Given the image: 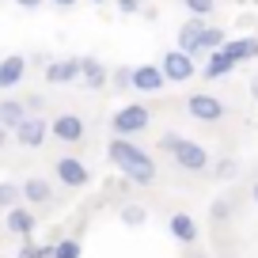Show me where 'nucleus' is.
Here are the masks:
<instances>
[{
  "label": "nucleus",
  "mask_w": 258,
  "mask_h": 258,
  "mask_svg": "<svg viewBox=\"0 0 258 258\" xmlns=\"http://www.w3.org/2000/svg\"><path fill=\"white\" fill-rule=\"evenodd\" d=\"M106 156H110V163L129 178V182H137V186L156 182V163H152V156H148L145 148H137L133 141L114 137V141H110V148H106Z\"/></svg>",
  "instance_id": "f257e3e1"
},
{
  "label": "nucleus",
  "mask_w": 258,
  "mask_h": 258,
  "mask_svg": "<svg viewBox=\"0 0 258 258\" xmlns=\"http://www.w3.org/2000/svg\"><path fill=\"white\" fill-rule=\"evenodd\" d=\"M148 121H152V114H148V106H141V103H125L118 114L110 118V125H114V133L118 137H133V133H145L148 129Z\"/></svg>",
  "instance_id": "f03ea898"
},
{
  "label": "nucleus",
  "mask_w": 258,
  "mask_h": 258,
  "mask_svg": "<svg viewBox=\"0 0 258 258\" xmlns=\"http://www.w3.org/2000/svg\"><path fill=\"white\" fill-rule=\"evenodd\" d=\"M171 156H175V163L182 171H205L209 167V152H205L198 141H186V137H178V145L171 148Z\"/></svg>",
  "instance_id": "7ed1b4c3"
},
{
  "label": "nucleus",
  "mask_w": 258,
  "mask_h": 258,
  "mask_svg": "<svg viewBox=\"0 0 258 258\" xmlns=\"http://www.w3.org/2000/svg\"><path fill=\"white\" fill-rule=\"evenodd\" d=\"M12 133H16V141H19L23 148H42V145H46V137H49V121H42L38 114H34V118L27 114V118L12 129Z\"/></svg>",
  "instance_id": "20e7f679"
},
{
  "label": "nucleus",
  "mask_w": 258,
  "mask_h": 258,
  "mask_svg": "<svg viewBox=\"0 0 258 258\" xmlns=\"http://www.w3.org/2000/svg\"><path fill=\"white\" fill-rule=\"evenodd\" d=\"M160 73H163V80L186 84L194 73H198V69H194V57H186V53H178V49H171V53L160 61Z\"/></svg>",
  "instance_id": "39448f33"
},
{
  "label": "nucleus",
  "mask_w": 258,
  "mask_h": 258,
  "mask_svg": "<svg viewBox=\"0 0 258 258\" xmlns=\"http://www.w3.org/2000/svg\"><path fill=\"white\" fill-rule=\"evenodd\" d=\"M186 110H190L198 121H220L224 118V103L213 99V95H205V91H198V95L186 99Z\"/></svg>",
  "instance_id": "423d86ee"
},
{
  "label": "nucleus",
  "mask_w": 258,
  "mask_h": 258,
  "mask_svg": "<svg viewBox=\"0 0 258 258\" xmlns=\"http://www.w3.org/2000/svg\"><path fill=\"white\" fill-rule=\"evenodd\" d=\"M53 171H57V178H61L64 186H73V190H80V186H88V167H84L76 156H61V160L53 163Z\"/></svg>",
  "instance_id": "0eeeda50"
},
{
  "label": "nucleus",
  "mask_w": 258,
  "mask_h": 258,
  "mask_svg": "<svg viewBox=\"0 0 258 258\" xmlns=\"http://www.w3.org/2000/svg\"><path fill=\"white\" fill-rule=\"evenodd\" d=\"M49 137L64 141V145L84 141V118H76V114H61V118H53V121H49Z\"/></svg>",
  "instance_id": "6e6552de"
},
{
  "label": "nucleus",
  "mask_w": 258,
  "mask_h": 258,
  "mask_svg": "<svg viewBox=\"0 0 258 258\" xmlns=\"http://www.w3.org/2000/svg\"><path fill=\"white\" fill-rule=\"evenodd\" d=\"M46 80H49V84H76V80H80V57L49 61V64H46Z\"/></svg>",
  "instance_id": "1a4fd4ad"
},
{
  "label": "nucleus",
  "mask_w": 258,
  "mask_h": 258,
  "mask_svg": "<svg viewBox=\"0 0 258 258\" xmlns=\"http://www.w3.org/2000/svg\"><path fill=\"white\" fill-rule=\"evenodd\" d=\"M163 73L156 69V64H137L133 73H129V88H137V91H160L163 88Z\"/></svg>",
  "instance_id": "9d476101"
},
{
  "label": "nucleus",
  "mask_w": 258,
  "mask_h": 258,
  "mask_svg": "<svg viewBox=\"0 0 258 258\" xmlns=\"http://www.w3.org/2000/svg\"><path fill=\"white\" fill-rule=\"evenodd\" d=\"M8 232L19 235V239H31L34 235V209H23V205H16V209H8Z\"/></svg>",
  "instance_id": "9b49d317"
},
{
  "label": "nucleus",
  "mask_w": 258,
  "mask_h": 258,
  "mask_svg": "<svg viewBox=\"0 0 258 258\" xmlns=\"http://www.w3.org/2000/svg\"><path fill=\"white\" fill-rule=\"evenodd\" d=\"M23 76H27V57L12 53V57H4V61H0V88H4V91L16 88Z\"/></svg>",
  "instance_id": "f8f14e48"
},
{
  "label": "nucleus",
  "mask_w": 258,
  "mask_h": 258,
  "mask_svg": "<svg viewBox=\"0 0 258 258\" xmlns=\"http://www.w3.org/2000/svg\"><path fill=\"white\" fill-rule=\"evenodd\" d=\"M202 31H205L202 19H186V23L178 27V53H186V57L202 53V49H198V38H202Z\"/></svg>",
  "instance_id": "ddd939ff"
},
{
  "label": "nucleus",
  "mask_w": 258,
  "mask_h": 258,
  "mask_svg": "<svg viewBox=\"0 0 258 258\" xmlns=\"http://www.w3.org/2000/svg\"><path fill=\"white\" fill-rule=\"evenodd\" d=\"M220 53H224L232 64L254 61V57H258V38H235V42H224V46H220Z\"/></svg>",
  "instance_id": "4468645a"
},
{
  "label": "nucleus",
  "mask_w": 258,
  "mask_h": 258,
  "mask_svg": "<svg viewBox=\"0 0 258 258\" xmlns=\"http://www.w3.org/2000/svg\"><path fill=\"white\" fill-rule=\"evenodd\" d=\"M80 80L95 91V88H106V84H110V76H106V69L95 61V57H80Z\"/></svg>",
  "instance_id": "2eb2a0df"
},
{
  "label": "nucleus",
  "mask_w": 258,
  "mask_h": 258,
  "mask_svg": "<svg viewBox=\"0 0 258 258\" xmlns=\"http://www.w3.org/2000/svg\"><path fill=\"white\" fill-rule=\"evenodd\" d=\"M19 198H23V202H31V205H46L49 198H53V190H49L46 178H27V182L19 186Z\"/></svg>",
  "instance_id": "dca6fc26"
},
{
  "label": "nucleus",
  "mask_w": 258,
  "mask_h": 258,
  "mask_svg": "<svg viewBox=\"0 0 258 258\" xmlns=\"http://www.w3.org/2000/svg\"><path fill=\"white\" fill-rule=\"evenodd\" d=\"M23 118H27V106H23V99H4V103H0V125L8 129V133H12V129H16Z\"/></svg>",
  "instance_id": "f3484780"
},
{
  "label": "nucleus",
  "mask_w": 258,
  "mask_h": 258,
  "mask_svg": "<svg viewBox=\"0 0 258 258\" xmlns=\"http://www.w3.org/2000/svg\"><path fill=\"white\" fill-rule=\"evenodd\" d=\"M171 235H175L178 243H194V239H198V224H194V217L175 213V217H171Z\"/></svg>",
  "instance_id": "a211bd4d"
},
{
  "label": "nucleus",
  "mask_w": 258,
  "mask_h": 258,
  "mask_svg": "<svg viewBox=\"0 0 258 258\" xmlns=\"http://www.w3.org/2000/svg\"><path fill=\"white\" fill-rule=\"evenodd\" d=\"M235 64L228 61L224 53H220V49H213V57H209V64H205V76H209V80H220V76H228L232 73Z\"/></svg>",
  "instance_id": "6ab92c4d"
},
{
  "label": "nucleus",
  "mask_w": 258,
  "mask_h": 258,
  "mask_svg": "<svg viewBox=\"0 0 258 258\" xmlns=\"http://www.w3.org/2000/svg\"><path fill=\"white\" fill-rule=\"evenodd\" d=\"M224 42H228V34L220 31V27H205L202 38H198V49H220Z\"/></svg>",
  "instance_id": "aec40b11"
},
{
  "label": "nucleus",
  "mask_w": 258,
  "mask_h": 258,
  "mask_svg": "<svg viewBox=\"0 0 258 258\" xmlns=\"http://www.w3.org/2000/svg\"><path fill=\"white\" fill-rule=\"evenodd\" d=\"M182 8L190 12V19H205L209 12H217V0H182Z\"/></svg>",
  "instance_id": "412c9836"
},
{
  "label": "nucleus",
  "mask_w": 258,
  "mask_h": 258,
  "mask_svg": "<svg viewBox=\"0 0 258 258\" xmlns=\"http://www.w3.org/2000/svg\"><path fill=\"white\" fill-rule=\"evenodd\" d=\"M145 220H148L145 205H125V209H121V224H129V228H141Z\"/></svg>",
  "instance_id": "4be33fe9"
},
{
  "label": "nucleus",
  "mask_w": 258,
  "mask_h": 258,
  "mask_svg": "<svg viewBox=\"0 0 258 258\" xmlns=\"http://www.w3.org/2000/svg\"><path fill=\"white\" fill-rule=\"evenodd\" d=\"M16 258H53V247H42V243H23V250H19Z\"/></svg>",
  "instance_id": "5701e85b"
},
{
  "label": "nucleus",
  "mask_w": 258,
  "mask_h": 258,
  "mask_svg": "<svg viewBox=\"0 0 258 258\" xmlns=\"http://www.w3.org/2000/svg\"><path fill=\"white\" fill-rule=\"evenodd\" d=\"M16 202H19V186L0 182V209H16Z\"/></svg>",
  "instance_id": "b1692460"
},
{
  "label": "nucleus",
  "mask_w": 258,
  "mask_h": 258,
  "mask_svg": "<svg viewBox=\"0 0 258 258\" xmlns=\"http://www.w3.org/2000/svg\"><path fill=\"white\" fill-rule=\"evenodd\" d=\"M53 258H80V243L76 239H61L53 247Z\"/></svg>",
  "instance_id": "393cba45"
},
{
  "label": "nucleus",
  "mask_w": 258,
  "mask_h": 258,
  "mask_svg": "<svg viewBox=\"0 0 258 258\" xmlns=\"http://www.w3.org/2000/svg\"><path fill=\"white\" fill-rule=\"evenodd\" d=\"M129 73H133V69H118V73L110 76V84H118V88H129Z\"/></svg>",
  "instance_id": "a878e982"
},
{
  "label": "nucleus",
  "mask_w": 258,
  "mask_h": 258,
  "mask_svg": "<svg viewBox=\"0 0 258 258\" xmlns=\"http://www.w3.org/2000/svg\"><path fill=\"white\" fill-rule=\"evenodd\" d=\"M118 8L125 12V16H129V12H141V0H118Z\"/></svg>",
  "instance_id": "bb28decb"
},
{
  "label": "nucleus",
  "mask_w": 258,
  "mask_h": 258,
  "mask_svg": "<svg viewBox=\"0 0 258 258\" xmlns=\"http://www.w3.org/2000/svg\"><path fill=\"white\" fill-rule=\"evenodd\" d=\"M175 145H178V133H167V137L160 141V148H163V152H171V148H175Z\"/></svg>",
  "instance_id": "cd10ccee"
},
{
  "label": "nucleus",
  "mask_w": 258,
  "mask_h": 258,
  "mask_svg": "<svg viewBox=\"0 0 258 258\" xmlns=\"http://www.w3.org/2000/svg\"><path fill=\"white\" fill-rule=\"evenodd\" d=\"M217 171H220V178H232V175H235V163H232V160H224Z\"/></svg>",
  "instance_id": "c85d7f7f"
},
{
  "label": "nucleus",
  "mask_w": 258,
  "mask_h": 258,
  "mask_svg": "<svg viewBox=\"0 0 258 258\" xmlns=\"http://www.w3.org/2000/svg\"><path fill=\"white\" fill-rule=\"evenodd\" d=\"M16 4H19V8H38L42 0H16Z\"/></svg>",
  "instance_id": "c756f323"
},
{
  "label": "nucleus",
  "mask_w": 258,
  "mask_h": 258,
  "mask_svg": "<svg viewBox=\"0 0 258 258\" xmlns=\"http://www.w3.org/2000/svg\"><path fill=\"white\" fill-rule=\"evenodd\" d=\"M53 4H57V8H73L76 0H53Z\"/></svg>",
  "instance_id": "7c9ffc66"
},
{
  "label": "nucleus",
  "mask_w": 258,
  "mask_h": 258,
  "mask_svg": "<svg viewBox=\"0 0 258 258\" xmlns=\"http://www.w3.org/2000/svg\"><path fill=\"white\" fill-rule=\"evenodd\" d=\"M4 141H8V129H4V125H0V148H4Z\"/></svg>",
  "instance_id": "2f4dec72"
},
{
  "label": "nucleus",
  "mask_w": 258,
  "mask_h": 258,
  "mask_svg": "<svg viewBox=\"0 0 258 258\" xmlns=\"http://www.w3.org/2000/svg\"><path fill=\"white\" fill-rule=\"evenodd\" d=\"M250 91H254V99H258V80H254V84H250Z\"/></svg>",
  "instance_id": "473e14b6"
},
{
  "label": "nucleus",
  "mask_w": 258,
  "mask_h": 258,
  "mask_svg": "<svg viewBox=\"0 0 258 258\" xmlns=\"http://www.w3.org/2000/svg\"><path fill=\"white\" fill-rule=\"evenodd\" d=\"M254 202H258V182H254Z\"/></svg>",
  "instance_id": "72a5a7b5"
},
{
  "label": "nucleus",
  "mask_w": 258,
  "mask_h": 258,
  "mask_svg": "<svg viewBox=\"0 0 258 258\" xmlns=\"http://www.w3.org/2000/svg\"><path fill=\"white\" fill-rule=\"evenodd\" d=\"M190 258H205V254H190Z\"/></svg>",
  "instance_id": "f704fd0d"
},
{
  "label": "nucleus",
  "mask_w": 258,
  "mask_h": 258,
  "mask_svg": "<svg viewBox=\"0 0 258 258\" xmlns=\"http://www.w3.org/2000/svg\"><path fill=\"white\" fill-rule=\"evenodd\" d=\"M91 4H103V0H91Z\"/></svg>",
  "instance_id": "c9c22d12"
}]
</instances>
